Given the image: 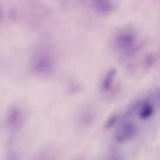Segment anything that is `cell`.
Masks as SVG:
<instances>
[{
    "label": "cell",
    "instance_id": "obj_1",
    "mask_svg": "<svg viewBox=\"0 0 160 160\" xmlns=\"http://www.w3.org/2000/svg\"><path fill=\"white\" fill-rule=\"evenodd\" d=\"M31 68L33 72L39 76H49L54 70L55 61L49 53L39 52L33 57L31 62Z\"/></svg>",
    "mask_w": 160,
    "mask_h": 160
},
{
    "label": "cell",
    "instance_id": "obj_2",
    "mask_svg": "<svg viewBox=\"0 0 160 160\" xmlns=\"http://www.w3.org/2000/svg\"><path fill=\"white\" fill-rule=\"evenodd\" d=\"M24 122V115L21 109L16 106L9 108L4 120L5 127L9 134V137H14L22 128Z\"/></svg>",
    "mask_w": 160,
    "mask_h": 160
},
{
    "label": "cell",
    "instance_id": "obj_3",
    "mask_svg": "<svg viewBox=\"0 0 160 160\" xmlns=\"http://www.w3.org/2000/svg\"><path fill=\"white\" fill-rule=\"evenodd\" d=\"M114 46L117 49L125 52L128 55L133 54L138 50L136 36L132 31L128 30L121 31L115 36Z\"/></svg>",
    "mask_w": 160,
    "mask_h": 160
},
{
    "label": "cell",
    "instance_id": "obj_4",
    "mask_svg": "<svg viewBox=\"0 0 160 160\" xmlns=\"http://www.w3.org/2000/svg\"><path fill=\"white\" fill-rule=\"evenodd\" d=\"M137 132V127L131 121L122 122L115 134V140L120 144L126 143L131 140Z\"/></svg>",
    "mask_w": 160,
    "mask_h": 160
},
{
    "label": "cell",
    "instance_id": "obj_5",
    "mask_svg": "<svg viewBox=\"0 0 160 160\" xmlns=\"http://www.w3.org/2000/svg\"><path fill=\"white\" fill-rule=\"evenodd\" d=\"M14 140L8 139V146L4 160H21V156L18 150L14 147Z\"/></svg>",
    "mask_w": 160,
    "mask_h": 160
},
{
    "label": "cell",
    "instance_id": "obj_6",
    "mask_svg": "<svg viewBox=\"0 0 160 160\" xmlns=\"http://www.w3.org/2000/svg\"><path fill=\"white\" fill-rule=\"evenodd\" d=\"M116 70L115 69H111L107 72L101 84V88L103 91H108L111 88L116 78Z\"/></svg>",
    "mask_w": 160,
    "mask_h": 160
},
{
    "label": "cell",
    "instance_id": "obj_7",
    "mask_svg": "<svg viewBox=\"0 0 160 160\" xmlns=\"http://www.w3.org/2000/svg\"><path fill=\"white\" fill-rule=\"evenodd\" d=\"M94 9L99 14H108L114 9V4L109 0L94 2Z\"/></svg>",
    "mask_w": 160,
    "mask_h": 160
},
{
    "label": "cell",
    "instance_id": "obj_8",
    "mask_svg": "<svg viewBox=\"0 0 160 160\" xmlns=\"http://www.w3.org/2000/svg\"><path fill=\"white\" fill-rule=\"evenodd\" d=\"M154 112V108L150 102H146L142 104L139 109V116L142 119H146L149 118Z\"/></svg>",
    "mask_w": 160,
    "mask_h": 160
},
{
    "label": "cell",
    "instance_id": "obj_9",
    "mask_svg": "<svg viewBox=\"0 0 160 160\" xmlns=\"http://www.w3.org/2000/svg\"><path fill=\"white\" fill-rule=\"evenodd\" d=\"M118 119V116L116 114H114L110 116V118L106 121L105 124V128L106 129H109L112 128L117 122Z\"/></svg>",
    "mask_w": 160,
    "mask_h": 160
},
{
    "label": "cell",
    "instance_id": "obj_10",
    "mask_svg": "<svg viewBox=\"0 0 160 160\" xmlns=\"http://www.w3.org/2000/svg\"><path fill=\"white\" fill-rule=\"evenodd\" d=\"M32 160H55L54 157L47 152H42L36 156Z\"/></svg>",
    "mask_w": 160,
    "mask_h": 160
},
{
    "label": "cell",
    "instance_id": "obj_11",
    "mask_svg": "<svg viewBox=\"0 0 160 160\" xmlns=\"http://www.w3.org/2000/svg\"><path fill=\"white\" fill-rule=\"evenodd\" d=\"M144 62L146 66H150L154 62V56L151 54H148L144 59Z\"/></svg>",
    "mask_w": 160,
    "mask_h": 160
},
{
    "label": "cell",
    "instance_id": "obj_12",
    "mask_svg": "<svg viewBox=\"0 0 160 160\" xmlns=\"http://www.w3.org/2000/svg\"><path fill=\"white\" fill-rule=\"evenodd\" d=\"M3 16H4V13H3V11L2 9L1 8V6L0 4V22L2 21V19H3Z\"/></svg>",
    "mask_w": 160,
    "mask_h": 160
},
{
    "label": "cell",
    "instance_id": "obj_13",
    "mask_svg": "<svg viewBox=\"0 0 160 160\" xmlns=\"http://www.w3.org/2000/svg\"><path fill=\"white\" fill-rule=\"evenodd\" d=\"M109 160H120L118 158H117V157H112V158H111Z\"/></svg>",
    "mask_w": 160,
    "mask_h": 160
},
{
    "label": "cell",
    "instance_id": "obj_14",
    "mask_svg": "<svg viewBox=\"0 0 160 160\" xmlns=\"http://www.w3.org/2000/svg\"><path fill=\"white\" fill-rule=\"evenodd\" d=\"M94 2H101V1H106V0H93Z\"/></svg>",
    "mask_w": 160,
    "mask_h": 160
}]
</instances>
